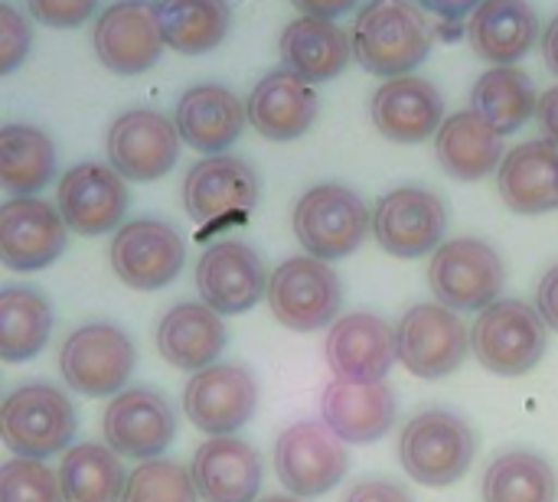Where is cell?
Here are the masks:
<instances>
[{
    "mask_svg": "<svg viewBox=\"0 0 558 502\" xmlns=\"http://www.w3.org/2000/svg\"><path fill=\"white\" fill-rule=\"evenodd\" d=\"M258 502H304V500H298V497H265V500H258Z\"/></svg>",
    "mask_w": 558,
    "mask_h": 502,
    "instance_id": "obj_48",
    "label": "cell"
},
{
    "mask_svg": "<svg viewBox=\"0 0 558 502\" xmlns=\"http://www.w3.org/2000/svg\"><path fill=\"white\" fill-rule=\"evenodd\" d=\"M111 271L131 291H160L186 265L183 235L160 219H134L124 222L108 248Z\"/></svg>",
    "mask_w": 558,
    "mask_h": 502,
    "instance_id": "obj_12",
    "label": "cell"
},
{
    "mask_svg": "<svg viewBox=\"0 0 558 502\" xmlns=\"http://www.w3.org/2000/svg\"><path fill=\"white\" fill-rule=\"evenodd\" d=\"M484 502H558L556 467L526 448L497 454L481 477Z\"/></svg>",
    "mask_w": 558,
    "mask_h": 502,
    "instance_id": "obj_34",
    "label": "cell"
},
{
    "mask_svg": "<svg viewBox=\"0 0 558 502\" xmlns=\"http://www.w3.org/2000/svg\"><path fill=\"white\" fill-rule=\"evenodd\" d=\"M536 310H539V317L546 320V327L558 333V265H553V268L543 274V281H539V287H536Z\"/></svg>",
    "mask_w": 558,
    "mask_h": 502,
    "instance_id": "obj_43",
    "label": "cell"
},
{
    "mask_svg": "<svg viewBox=\"0 0 558 502\" xmlns=\"http://www.w3.org/2000/svg\"><path fill=\"white\" fill-rule=\"evenodd\" d=\"M101 438L118 457L147 464L173 444L177 415L160 392L147 385L124 389L108 402L101 415Z\"/></svg>",
    "mask_w": 558,
    "mask_h": 502,
    "instance_id": "obj_16",
    "label": "cell"
},
{
    "mask_svg": "<svg viewBox=\"0 0 558 502\" xmlns=\"http://www.w3.org/2000/svg\"><path fill=\"white\" fill-rule=\"evenodd\" d=\"M536 85L517 65H494L471 88V111L490 121L500 134H517L526 127L536 114Z\"/></svg>",
    "mask_w": 558,
    "mask_h": 502,
    "instance_id": "obj_35",
    "label": "cell"
},
{
    "mask_svg": "<svg viewBox=\"0 0 558 502\" xmlns=\"http://www.w3.org/2000/svg\"><path fill=\"white\" fill-rule=\"evenodd\" d=\"M134 363L137 353L131 336L111 323H85L72 330L59 353V372L65 385L85 399L124 392Z\"/></svg>",
    "mask_w": 558,
    "mask_h": 502,
    "instance_id": "obj_10",
    "label": "cell"
},
{
    "mask_svg": "<svg viewBox=\"0 0 558 502\" xmlns=\"http://www.w3.org/2000/svg\"><path fill=\"white\" fill-rule=\"evenodd\" d=\"M448 206L425 186L389 189L373 209V235L392 258H425L445 242Z\"/></svg>",
    "mask_w": 558,
    "mask_h": 502,
    "instance_id": "obj_13",
    "label": "cell"
},
{
    "mask_svg": "<svg viewBox=\"0 0 558 502\" xmlns=\"http://www.w3.org/2000/svg\"><path fill=\"white\" fill-rule=\"evenodd\" d=\"M396 451L402 470L415 483L445 490L471 470L477 457V434L461 415L448 408H428L402 425Z\"/></svg>",
    "mask_w": 558,
    "mask_h": 502,
    "instance_id": "obj_2",
    "label": "cell"
},
{
    "mask_svg": "<svg viewBox=\"0 0 558 502\" xmlns=\"http://www.w3.org/2000/svg\"><path fill=\"white\" fill-rule=\"evenodd\" d=\"M428 287L441 307L454 314H481L504 297L507 265L500 252L481 238H451L432 252Z\"/></svg>",
    "mask_w": 558,
    "mask_h": 502,
    "instance_id": "obj_5",
    "label": "cell"
},
{
    "mask_svg": "<svg viewBox=\"0 0 558 502\" xmlns=\"http://www.w3.org/2000/svg\"><path fill=\"white\" fill-rule=\"evenodd\" d=\"M258 408V382L239 363H213L186 382L183 412L196 431L229 438L242 431Z\"/></svg>",
    "mask_w": 558,
    "mask_h": 502,
    "instance_id": "obj_14",
    "label": "cell"
},
{
    "mask_svg": "<svg viewBox=\"0 0 558 502\" xmlns=\"http://www.w3.org/2000/svg\"><path fill=\"white\" fill-rule=\"evenodd\" d=\"M497 189L504 206L520 216L558 209V147L549 140H526L507 150L497 167Z\"/></svg>",
    "mask_w": 558,
    "mask_h": 502,
    "instance_id": "obj_27",
    "label": "cell"
},
{
    "mask_svg": "<svg viewBox=\"0 0 558 502\" xmlns=\"http://www.w3.org/2000/svg\"><path fill=\"white\" fill-rule=\"evenodd\" d=\"M536 39L539 16L530 0H481L468 20V42L490 65H513Z\"/></svg>",
    "mask_w": 558,
    "mask_h": 502,
    "instance_id": "obj_30",
    "label": "cell"
},
{
    "mask_svg": "<svg viewBox=\"0 0 558 502\" xmlns=\"http://www.w3.org/2000/svg\"><path fill=\"white\" fill-rule=\"evenodd\" d=\"M281 62L307 85L337 78L353 56L350 36L340 23L320 16H298L281 29Z\"/></svg>",
    "mask_w": 558,
    "mask_h": 502,
    "instance_id": "obj_29",
    "label": "cell"
},
{
    "mask_svg": "<svg viewBox=\"0 0 558 502\" xmlns=\"http://www.w3.org/2000/svg\"><path fill=\"white\" fill-rule=\"evenodd\" d=\"M56 176V144L33 124L0 127V189L10 196H36Z\"/></svg>",
    "mask_w": 558,
    "mask_h": 502,
    "instance_id": "obj_33",
    "label": "cell"
},
{
    "mask_svg": "<svg viewBox=\"0 0 558 502\" xmlns=\"http://www.w3.org/2000/svg\"><path fill=\"white\" fill-rule=\"evenodd\" d=\"M543 56H546L549 72L558 75V13L553 16V23L546 26V33H543Z\"/></svg>",
    "mask_w": 558,
    "mask_h": 502,
    "instance_id": "obj_47",
    "label": "cell"
},
{
    "mask_svg": "<svg viewBox=\"0 0 558 502\" xmlns=\"http://www.w3.org/2000/svg\"><path fill=\"white\" fill-rule=\"evenodd\" d=\"M324 356L340 382H353V385L386 382L389 369L399 363L396 327L369 310L337 317L327 330Z\"/></svg>",
    "mask_w": 558,
    "mask_h": 502,
    "instance_id": "obj_19",
    "label": "cell"
},
{
    "mask_svg": "<svg viewBox=\"0 0 558 502\" xmlns=\"http://www.w3.org/2000/svg\"><path fill=\"white\" fill-rule=\"evenodd\" d=\"M343 502H415L412 493L396 480H363L356 483Z\"/></svg>",
    "mask_w": 558,
    "mask_h": 502,
    "instance_id": "obj_42",
    "label": "cell"
},
{
    "mask_svg": "<svg viewBox=\"0 0 558 502\" xmlns=\"http://www.w3.org/2000/svg\"><path fill=\"white\" fill-rule=\"evenodd\" d=\"M262 193L258 173L248 160L232 154L203 157L183 180V206L196 225H219L255 209Z\"/></svg>",
    "mask_w": 558,
    "mask_h": 502,
    "instance_id": "obj_17",
    "label": "cell"
},
{
    "mask_svg": "<svg viewBox=\"0 0 558 502\" xmlns=\"http://www.w3.org/2000/svg\"><path fill=\"white\" fill-rule=\"evenodd\" d=\"M356 62L383 78L412 75L432 52V26L415 0H366L350 36Z\"/></svg>",
    "mask_w": 558,
    "mask_h": 502,
    "instance_id": "obj_1",
    "label": "cell"
},
{
    "mask_svg": "<svg viewBox=\"0 0 558 502\" xmlns=\"http://www.w3.org/2000/svg\"><path fill=\"white\" fill-rule=\"evenodd\" d=\"M396 392L386 382L353 385L333 379L320 399V418L343 444H373L386 438L396 425Z\"/></svg>",
    "mask_w": 558,
    "mask_h": 502,
    "instance_id": "obj_25",
    "label": "cell"
},
{
    "mask_svg": "<svg viewBox=\"0 0 558 502\" xmlns=\"http://www.w3.org/2000/svg\"><path fill=\"white\" fill-rule=\"evenodd\" d=\"M190 477L203 502H258L265 464L262 454L235 434L209 438L196 448Z\"/></svg>",
    "mask_w": 558,
    "mask_h": 502,
    "instance_id": "obj_22",
    "label": "cell"
},
{
    "mask_svg": "<svg viewBox=\"0 0 558 502\" xmlns=\"http://www.w3.org/2000/svg\"><path fill=\"white\" fill-rule=\"evenodd\" d=\"M108 167L131 183H154L177 167V124L154 108H131L118 114L105 137Z\"/></svg>",
    "mask_w": 558,
    "mask_h": 502,
    "instance_id": "obj_11",
    "label": "cell"
},
{
    "mask_svg": "<svg viewBox=\"0 0 558 502\" xmlns=\"http://www.w3.org/2000/svg\"><path fill=\"white\" fill-rule=\"evenodd\" d=\"M275 474L288 497L314 500L337 490L350 474L347 444L324 421H298L275 441Z\"/></svg>",
    "mask_w": 558,
    "mask_h": 502,
    "instance_id": "obj_8",
    "label": "cell"
},
{
    "mask_svg": "<svg viewBox=\"0 0 558 502\" xmlns=\"http://www.w3.org/2000/svg\"><path fill=\"white\" fill-rule=\"evenodd\" d=\"M301 16H320V20H337L343 13H350L360 0H291Z\"/></svg>",
    "mask_w": 558,
    "mask_h": 502,
    "instance_id": "obj_45",
    "label": "cell"
},
{
    "mask_svg": "<svg viewBox=\"0 0 558 502\" xmlns=\"http://www.w3.org/2000/svg\"><path fill=\"white\" fill-rule=\"evenodd\" d=\"M268 287L262 255L235 238L213 242L196 261V291L206 307L219 317H239L252 310Z\"/></svg>",
    "mask_w": 558,
    "mask_h": 502,
    "instance_id": "obj_20",
    "label": "cell"
},
{
    "mask_svg": "<svg viewBox=\"0 0 558 502\" xmlns=\"http://www.w3.org/2000/svg\"><path fill=\"white\" fill-rule=\"evenodd\" d=\"M26 10L36 23H46L52 29H72L98 10V0H26Z\"/></svg>",
    "mask_w": 558,
    "mask_h": 502,
    "instance_id": "obj_41",
    "label": "cell"
},
{
    "mask_svg": "<svg viewBox=\"0 0 558 502\" xmlns=\"http://www.w3.org/2000/svg\"><path fill=\"white\" fill-rule=\"evenodd\" d=\"M245 105L242 98L216 82H203L193 85L180 95L177 111H173V124L183 144H190L193 150L216 157L226 154L245 131Z\"/></svg>",
    "mask_w": 558,
    "mask_h": 502,
    "instance_id": "obj_23",
    "label": "cell"
},
{
    "mask_svg": "<svg viewBox=\"0 0 558 502\" xmlns=\"http://www.w3.org/2000/svg\"><path fill=\"white\" fill-rule=\"evenodd\" d=\"M98 62L114 75H141L157 65L163 33L154 0H114L101 10L92 29Z\"/></svg>",
    "mask_w": 558,
    "mask_h": 502,
    "instance_id": "obj_18",
    "label": "cell"
},
{
    "mask_svg": "<svg viewBox=\"0 0 558 502\" xmlns=\"http://www.w3.org/2000/svg\"><path fill=\"white\" fill-rule=\"evenodd\" d=\"M226 323L203 301H183L157 323V353L183 372H199L226 350Z\"/></svg>",
    "mask_w": 558,
    "mask_h": 502,
    "instance_id": "obj_28",
    "label": "cell"
},
{
    "mask_svg": "<svg viewBox=\"0 0 558 502\" xmlns=\"http://www.w3.org/2000/svg\"><path fill=\"white\" fill-rule=\"evenodd\" d=\"M546 350L549 327L530 301L500 297L471 323V353L494 376H526L543 363Z\"/></svg>",
    "mask_w": 558,
    "mask_h": 502,
    "instance_id": "obj_3",
    "label": "cell"
},
{
    "mask_svg": "<svg viewBox=\"0 0 558 502\" xmlns=\"http://www.w3.org/2000/svg\"><path fill=\"white\" fill-rule=\"evenodd\" d=\"M396 350L399 363L412 376L438 382L458 372L468 359L471 330L454 310L441 307L438 301L415 304L396 323Z\"/></svg>",
    "mask_w": 558,
    "mask_h": 502,
    "instance_id": "obj_9",
    "label": "cell"
},
{
    "mask_svg": "<svg viewBox=\"0 0 558 502\" xmlns=\"http://www.w3.org/2000/svg\"><path fill=\"white\" fill-rule=\"evenodd\" d=\"M52 333V307L36 287H0V359L26 363L39 356Z\"/></svg>",
    "mask_w": 558,
    "mask_h": 502,
    "instance_id": "obj_36",
    "label": "cell"
},
{
    "mask_svg": "<svg viewBox=\"0 0 558 502\" xmlns=\"http://www.w3.org/2000/svg\"><path fill=\"white\" fill-rule=\"evenodd\" d=\"M29 46H33L29 20L16 7L0 0V78L23 65V59L29 56Z\"/></svg>",
    "mask_w": 558,
    "mask_h": 502,
    "instance_id": "obj_40",
    "label": "cell"
},
{
    "mask_svg": "<svg viewBox=\"0 0 558 502\" xmlns=\"http://www.w3.org/2000/svg\"><path fill=\"white\" fill-rule=\"evenodd\" d=\"M163 46L180 56H203L222 46L232 26L229 0H157Z\"/></svg>",
    "mask_w": 558,
    "mask_h": 502,
    "instance_id": "obj_32",
    "label": "cell"
},
{
    "mask_svg": "<svg viewBox=\"0 0 558 502\" xmlns=\"http://www.w3.org/2000/svg\"><path fill=\"white\" fill-rule=\"evenodd\" d=\"M69 242L59 209L39 196H13L0 206V265L20 274L49 268Z\"/></svg>",
    "mask_w": 558,
    "mask_h": 502,
    "instance_id": "obj_21",
    "label": "cell"
},
{
    "mask_svg": "<svg viewBox=\"0 0 558 502\" xmlns=\"http://www.w3.org/2000/svg\"><path fill=\"white\" fill-rule=\"evenodd\" d=\"M422 10L441 16V20H461L468 13H474L481 7V0H415Z\"/></svg>",
    "mask_w": 558,
    "mask_h": 502,
    "instance_id": "obj_46",
    "label": "cell"
},
{
    "mask_svg": "<svg viewBox=\"0 0 558 502\" xmlns=\"http://www.w3.org/2000/svg\"><path fill=\"white\" fill-rule=\"evenodd\" d=\"M265 301L281 327L294 333H314L337 320L343 304V284L327 261L298 255L281 261L268 274Z\"/></svg>",
    "mask_w": 558,
    "mask_h": 502,
    "instance_id": "obj_7",
    "label": "cell"
},
{
    "mask_svg": "<svg viewBox=\"0 0 558 502\" xmlns=\"http://www.w3.org/2000/svg\"><path fill=\"white\" fill-rule=\"evenodd\" d=\"M245 118L265 140H298L317 118V91L288 69H275L252 88Z\"/></svg>",
    "mask_w": 558,
    "mask_h": 502,
    "instance_id": "obj_26",
    "label": "cell"
},
{
    "mask_svg": "<svg viewBox=\"0 0 558 502\" xmlns=\"http://www.w3.org/2000/svg\"><path fill=\"white\" fill-rule=\"evenodd\" d=\"M373 232V212L363 196L343 183L311 186L294 206V235L311 258H350Z\"/></svg>",
    "mask_w": 558,
    "mask_h": 502,
    "instance_id": "obj_6",
    "label": "cell"
},
{
    "mask_svg": "<svg viewBox=\"0 0 558 502\" xmlns=\"http://www.w3.org/2000/svg\"><path fill=\"white\" fill-rule=\"evenodd\" d=\"M435 154L448 176L461 183H477L500 167L507 150H504V134L468 108L441 121L435 134Z\"/></svg>",
    "mask_w": 558,
    "mask_h": 502,
    "instance_id": "obj_31",
    "label": "cell"
},
{
    "mask_svg": "<svg viewBox=\"0 0 558 502\" xmlns=\"http://www.w3.org/2000/svg\"><path fill=\"white\" fill-rule=\"evenodd\" d=\"M373 124L383 137L396 144H422L438 134L445 121L441 91L422 75L386 78L373 95Z\"/></svg>",
    "mask_w": 558,
    "mask_h": 502,
    "instance_id": "obj_24",
    "label": "cell"
},
{
    "mask_svg": "<svg viewBox=\"0 0 558 502\" xmlns=\"http://www.w3.org/2000/svg\"><path fill=\"white\" fill-rule=\"evenodd\" d=\"M536 121H539L543 140H549L553 147H558V85H553L549 91H543V95H539Z\"/></svg>",
    "mask_w": 558,
    "mask_h": 502,
    "instance_id": "obj_44",
    "label": "cell"
},
{
    "mask_svg": "<svg viewBox=\"0 0 558 502\" xmlns=\"http://www.w3.org/2000/svg\"><path fill=\"white\" fill-rule=\"evenodd\" d=\"M78 428L75 405L49 382L20 385L0 402V444L13 457L46 461L69 451Z\"/></svg>",
    "mask_w": 558,
    "mask_h": 502,
    "instance_id": "obj_4",
    "label": "cell"
},
{
    "mask_svg": "<svg viewBox=\"0 0 558 502\" xmlns=\"http://www.w3.org/2000/svg\"><path fill=\"white\" fill-rule=\"evenodd\" d=\"M0 502H62L59 477L29 457L0 464Z\"/></svg>",
    "mask_w": 558,
    "mask_h": 502,
    "instance_id": "obj_39",
    "label": "cell"
},
{
    "mask_svg": "<svg viewBox=\"0 0 558 502\" xmlns=\"http://www.w3.org/2000/svg\"><path fill=\"white\" fill-rule=\"evenodd\" d=\"M131 206L128 183L108 163H75L56 186V209L69 232L95 238L118 232Z\"/></svg>",
    "mask_w": 558,
    "mask_h": 502,
    "instance_id": "obj_15",
    "label": "cell"
},
{
    "mask_svg": "<svg viewBox=\"0 0 558 502\" xmlns=\"http://www.w3.org/2000/svg\"><path fill=\"white\" fill-rule=\"evenodd\" d=\"M121 502H199V497L183 464L157 457L128 474Z\"/></svg>",
    "mask_w": 558,
    "mask_h": 502,
    "instance_id": "obj_38",
    "label": "cell"
},
{
    "mask_svg": "<svg viewBox=\"0 0 558 502\" xmlns=\"http://www.w3.org/2000/svg\"><path fill=\"white\" fill-rule=\"evenodd\" d=\"M62 502H121L128 474L108 444H75L59 464Z\"/></svg>",
    "mask_w": 558,
    "mask_h": 502,
    "instance_id": "obj_37",
    "label": "cell"
}]
</instances>
